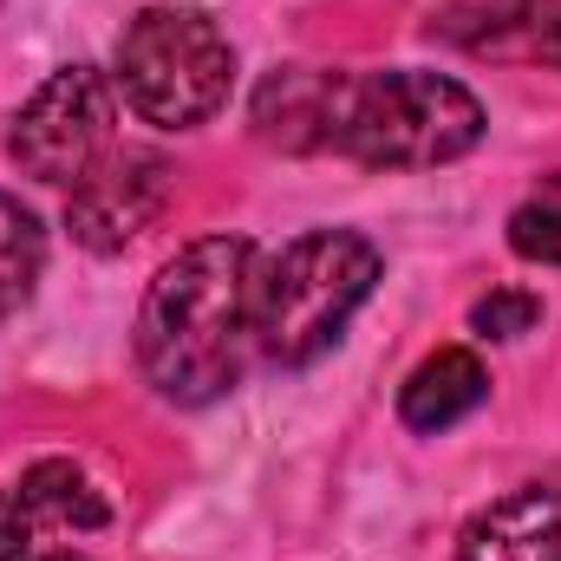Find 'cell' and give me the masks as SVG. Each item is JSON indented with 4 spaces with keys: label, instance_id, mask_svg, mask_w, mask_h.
Instances as JSON below:
<instances>
[{
    "label": "cell",
    "instance_id": "1",
    "mask_svg": "<svg viewBox=\"0 0 561 561\" xmlns=\"http://www.w3.org/2000/svg\"><path fill=\"white\" fill-rule=\"evenodd\" d=\"M255 346V242L203 236L176 249L138 307V366L170 405H216Z\"/></svg>",
    "mask_w": 561,
    "mask_h": 561
},
{
    "label": "cell",
    "instance_id": "2",
    "mask_svg": "<svg viewBox=\"0 0 561 561\" xmlns=\"http://www.w3.org/2000/svg\"><path fill=\"white\" fill-rule=\"evenodd\" d=\"M483 138V105L470 85L444 72H340L333 99V144L366 170H437L457 163Z\"/></svg>",
    "mask_w": 561,
    "mask_h": 561
},
{
    "label": "cell",
    "instance_id": "3",
    "mask_svg": "<svg viewBox=\"0 0 561 561\" xmlns=\"http://www.w3.org/2000/svg\"><path fill=\"white\" fill-rule=\"evenodd\" d=\"M379 249L359 229H307L255 268V346L275 366H313L379 287Z\"/></svg>",
    "mask_w": 561,
    "mask_h": 561
},
{
    "label": "cell",
    "instance_id": "4",
    "mask_svg": "<svg viewBox=\"0 0 561 561\" xmlns=\"http://www.w3.org/2000/svg\"><path fill=\"white\" fill-rule=\"evenodd\" d=\"M236 46L203 7H144L118 39V92L157 131L209 125L229 105Z\"/></svg>",
    "mask_w": 561,
    "mask_h": 561
},
{
    "label": "cell",
    "instance_id": "5",
    "mask_svg": "<svg viewBox=\"0 0 561 561\" xmlns=\"http://www.w3.org/2000/svg\"><path fill=\"white\" fill-rule=\"evenodd\" d=\"M112 150V85L92 66H59L20 112L7 131V157L33 176V183H85V170Z\"/></svg>",
    "mask_w": 561,
    "mask_h": 561
},
{
    "label": "cell",
    "instance_id": "6",
    "mask_svg": "<svg viewBox=\"0 0 561 561\" xmlns=\"http://www.w3.org/2000/svg\"><path fill=\"white\" fill-rule=\"evenodd\" d=\"M105 523L112 503L99 483L79 463L46 457L0 490V561H92V536Z\"/></svg>",
    "mask_w": 561,
    "mask_h": 561
},
{
    "label": "cell",
    "instance_id": "7",
    "mask_svg": "<svg viewBox=\"0 0 561 561\" xmlns=\"http://www.w3.org/2000/svg\"><path fill=\"white\" fill-rule=\"evenodd\" d=\"M170 183H176V170L157 150H105L85 170V183H72L66 222H72V236L92 255H118L125 242H138L144 229L163 216Z\"/></svg>",
    "mask_w": 561,
    "mask_h": 561
},
{
    "label": "cell",
    "instance_id": "8",
    "mask_svg": "<svg viewBox=\"0 0 561 561\" xmlns=\"http://www.w3.org/2000/svg\"><path fill=\"white\" fill-rule=\"evenodd\" d=\"M431 26L463 53L561 66V0H450Z\"/></svg>",
    "mask_w": 561,
    "mask_h": 561
},
{
    "label": "cell",
    "instance_id": "9",
    "mask_svg": "<svg viewBox=\"0 0 561 561\" xmlns=\"http://www.w3.org/2000/svg\"><path fill=\"white\" fill-rule=\"evenodd\" d=\"M457 561H561V490H516L477 510L457 536Z\"/></svg>",
    "mask_w": 561,
    "mask_h": 561
},
{
    "label": "cell",
    "instance_id": "10",
    "mask_svg": "<svg viewBox=\"0 0 561 561\" xmlns=\"http://www.w3.org/2000/svg\"><path fill=\"white\" fill-rule=\"evenodd\" d=\"M333 99H340V72L287 66L255 92V131L280 150H327L333 144Z\"/></svg>",
    "mask_w": 561,
    "mask_h": 561
},
{
    "label": "cell",
    "instance_id": "11",
    "mask_svg": "<svg viewBox=\"0 0 561 561\" xmlns=\"http://www.w3.org/2000/svg\"><path fill=\"white\" fill-rule=\"evenodd\" d=\"M483 399H490L483 359L470 346H437L431 359L412 366V379L399 392V419L412 424V431H450V424L470 419Z\"/></svg>",
    "mask_w": 561,
    "mask_h": 561
},
{
    "label": "cell",
    "instance_id": "12",
    "mask_svg": "<svg viewBox=\"0 0 561 561\" xmlns=\"http://www.w3.org/2000/svg\"><path fill=\"white\" fill-rule=\"evenodd\" d=\"M39 268H46V229L20 196L0 190V320L26 307Z\"/></svg>",
    "mask_w": 561,
    "mask_h": 561
},
{
    "label": "cell",
    "instance_id": "13",
    "mask_svg": "<svg viewBox=\"0 0 561 561\" xmlns=\"http://www.w3.org/2000/svg\"><path fill=\"white\" fill-rule=\"evenodd\" d=\"M510 249H516L523 262L561 268V183L549 196H536V203H523V209L510 216Z\"/></svg>",
    "mask_w": 561,
    "mask_h": 561
},
{
    "label": "cell",
    "instance_id": "14",
    "mask_svg": "<svg viewBox=\"0 0 561 561\" xmlns=\"http://www.w3.org/2000/svg\"><path fill=\"white\" fill-rule=\"evenodd\" d=\"M536 320H542V300L523 294V287H496V294H483V300L470 307V333H477V340H516V333H529Z\"/></svg>",
    "mask_w": 561,
    "mask_h": 561
}]
</instances>
